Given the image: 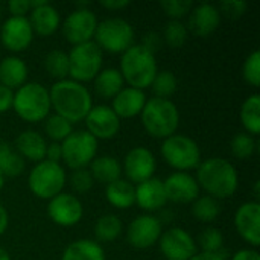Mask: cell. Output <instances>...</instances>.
Returning a JSON list of instances; mask_svg holds the SVG:
<instances>
[{
    "instance_id": "obj_42",
    "label": "cell",
    "mask_w": 260,
    "mask_h": 260,
    "mask_svg": "<svg viewBox=\"0 0 260 260\" xmlns=\"http://www.w3.org/2000/svg\"><path fill=\"white\" fill-rule=\"evenodd\" d=\"M160 6L171 20H180L190 14L193 3L190 0H168L161 2Z\"/></svg>"
},
{
    "instance_id": "obj_43",
    "label": "cell",
    "mask_w": 260,
    "mask_h": 260,
    "mask_svg": "<svg viewBox=\"0 0 260 260\" xmlns=\"http://www.w3.org/2000/svg\"><path fill=\"white\" fill-rule=\"evenodd\" d=\"M248 8V3L247 2H241V0H227V2H222L221 3V8H219V12L221 15H225L232 20H236L239 17H242L245 14Z\"/></svg>"
},
{
    "instance_id": "obj_10",
    "label": "cell",
    "mask_w": 260,
    "mask_h": 260,
    "mask_svg": "<svg viewBox=\"0 0 260 260\" xmlns=\"http://www.w3.org/2000/svg\"><path fill=\"white\" fill-rule=\"evenodd\" d=\"M99 142L85 129L73 131L64 142H61L62 160L72 171L87 169L98 157Z\"/></svg>"
},
{
    "instance_id": "obj_48",
    "label": "cell",
    "mask_w": 260,
    "mask_h": 260,
    "mask_svg": "<svg viewBox=\"0 0 260 260\" xmlns=\"http://www.w3.org/2000/svg\"><path fill=\"white\" fill-rule=\"evenodd\" d=\"M230 260H260V254L256 248H242L232 254Z\"/></svg>"
},
{
    "instance_id": "obj_33",
    "label": "cell",
    "mask_w": 260,
    "mask_h": 260,
    "mask_svg": "<svg viewBox=\"0 0 260 260\" xmlns=\"http://www.w3.org/2000/svg\"><path fill=\"white\" fill-rule=\"evenodd\" d=\"M192 215L197 221L204 222V224H212L215 222L219 215H221V206L219 201L209 197V195H203L198 197L193 203H192Z\"/></svg>"
},
{
    "instance_id": "obj_21",
    "label": "cell",
    "mask_w": 260,
    "mask_h": 260,
    "mask_svg": "<svg viewBox=\"0 0 260 260\" xmlns=\"http://www.w3.org/2000/svg\"><path fill=\"white\" fill-rule=\"evenodd\" d=\"M219 8L212 3H200L192 8L189 14V29L193 35L206 38L212 35L221 24Z\"/></svg>"
},
{
    "instance_id": "obj_49",
    "label": "cell",
    "mask_w": 260,
    "mask_h": 260,
    "mask_svg": "<svg viewBox=\"0 0 260 260\" xmlns=\"http://www.w3.org/2000/svg\"><path fill=\"white\" fill-rule=\"evenodd\" d=\"M99 5L110 11H120L126 6H129V0H101Z\"/></svg>"
},
{
    "instance_id": "obj_24",
    "label": "cell",
    "mask_w": 260,
    "mask_h": 260,
    "mask_svg": "<svg viewBox=\"0 0 260 260\" xmlns=\"http://www.w3.org/2000/svg\"><path fill=\"white\" fill-rule=\"evenodd\" d=\"M46 148L47 142L46 139L34 129H24L21 131L14 143V149L18 152V155L26 161L40 163L46 158Z\"/></svg>"
},
{
    "instance_id": "obj_3",
    "label": "cell",
    "mask_w": 260,
    "mask_h": 260,
    "mask_svg": "<svg viewBox=\"0 0 260 260\" xmlns=\"http://www.w3.org/2000/svg\"><path fill=\"white\" fill-rule=\"evenodd\" d=\"M119 72L122 73V78L128 87L143 91L145 88L151 87L158 72L157 58L143 46L133 44L122 53Z\"/></svg>"
},
{
    "instance_id": "obj_29",
    "label": "cell",
    "mask_w": 260,
    "mask_h": 260,
    "mask_svg": "<svg viewBox=\"0 0 260 260\" xmlns=\"http://www.w3.org/2000/svg\"><path fill=\"white\" fill-rule=\"evenodd\" d=\"M105 198L116 209H129L136 204V187L123 178L116 180L114 183L107 184Z\"/></svg>"
},
{
    "instance_id": "obj_13",
    "label": "cell",
    "mask_w": 260,
    "mask_h": 260,
    "mask_svg": "<svg viewBox=\"0 0 260 260\" xmlns=\"http://www.w3.org/2000/svg\"><path fill=\"white\" fill-rule=\"evenodd\" d=\"M163 233L161 221L149 213L134 218L126 230V241L136 250H148L158 244Z\"/></svg>"
},
{
    "instance_id": "obj_14",
    "label": "cell",
    "mask_w": 260,
    "mask_h": 260,
    "mask_svg": "<svg viewBox=\"0 0 260 260\" xmlns=\"http://www.w3.org/2000/svg\"><path fill=\"white\" fill-rule=\"evenodd\" d=\"M47 216L53 224L59 227H75L84 216V206L76 195L61 192L59 195L49 200Z\"/></svg>"
},
{
    "instance_id": "obj_34",
    "label": "cell",
    "mask_w": 260,
    "mask_h": 260,
    "mask_svg": "<svg viewBox=\"0 0 260 260\" xmlns=\"http://www.w3.org/2000/svg\"><path fill=\"white\" fill-rule=\"evenodd\" d=\"M197 247L201 248V253H209V254H224L229 256L227 250L224 248V235L219 229L216 227H206L197 241Z\"/></svg>"
},
{
    "instance_id": "obj_50",
    "label": "cell",
    "mask_w": 260,
    "mask_h": 260,
    "mask_svg": "<svg viewBox=\"0 0 260 260\" xmlns=\"http://www.w3.org/2000/svg\"><path fill=\"white\" fill-rule=\"evenodd\" d=\"M9 225V213L8 210L0 204V236L5 235V232L8 230Z\"/></svg>"
},
{
    "instance_id": "obj_4",
    "label": "cell",
    "mask_w": 260,
    "mask_h": 260,
    "mask_svg": "<svg viewBox=\"0 0 260 260\" xmlns=\"http://www.w3.org/2000/svg\"><path fill=\"white\" fill-rule=\"evenodd\" d=\"M140 120L151 137L165 140L177 133L180 126V111L171 99L154 96L146 101L140 113Z\"/></svg>"
},
{
    "instance_id": "obj_38",
    "label": "cell",
    "mask_w": 260,
    "mask_h": 260,
    "mask_svg": "<svg viewBox=\"0 0 260 260\" xmlns=\"http://www.w3.org/2000/svg\"><path fill=\"white\" fill-rule=\"evenodd\" d=\"M151 87L155 98L169 99L178 88V79L171 70H158Z\"/></svg>"
},
{
    "instance_id": "obj_20",
    "label": "cell",
    "mask_w": 260,
    "mask_h": 260,
    "mask_svg": "<svg viewBox=\"0 0 260 260\" xmlns=\"http://www.w3.org/2000/svg\"><path fill=\"white\" fill-rule=\"evenodd\" d=\"M30 12H29V23L35 35L40 37H50L61 27V15L59 11L49 3L47 0L30 2Z\"/></svg>"
},
{
    "instance_id": "obj_15",
    "label": "cell",
    "mask_w": 260,
    "mask_h": 260,
    "mask_svg": "<svg viewBox=\"0 0 260 260\" xmlns=\"http://www.w3.org/2000/svg\"><path fill=\"white\" fill-rule=\"evenodd\" d=\"M157 171V160L151 149L145 146L133 148L123 158L122 174H125L126 181L131 184L143 183L154 177Z\"/></svg>"
},
{
    "instance_id": "obj_5",
    "label": "cell",
    "mask_w": 260,
    "mask_h": 260,
    "mask_svg": "<svg viewBox=\"0 0 260 260\" xmlns=\"http://www.w3.org/2000/svg\"><path fill=\"white\" fill-rule=\"evenodd\" d=\"M12 110L21 120L29 123L46 120L52 110L49 90L40 82L27 81L24 85L14 91Z\"/></svg>"
},
{
    "instance_id": "obj_2",
    "label": "cell",
    "mask_w": 260,
    "mask_h": 260,
    "mask_svg": "<svg viewBox=\"0 0 260 260\" xmlns=\"http://www.w3.org/2000/svg\"><path fill=\"white\" fill-rule=\"evenodd\" d=\"M200 189L215 200L232 198L239 186V175L232 161L213 157L200 163L195 177Z\"/></svg>"
},
{
    "instance_id": "obj_44",
    "label": "cell",
    "mask_w": 260,
    "mask_h": 260,
    "mask_svg": "<svg viewBox=\"0 0 260 260\" xmlns=\"http://www.w3.org/2000/svg\"><path fill=\"white\" fill-rule=\"evenodd\" d=\"M161 43H163V38H161L160 34H157V32H148V34L143 35V40H142L140 46H143L146 50H149L151 53L155 55V52L158 50V47L161 46Z\"/></svg>"
},
{
    "instance_id": "obj_11",
    "label": "cell",
    "mask_w": 260,
    "mask_h": 260,
    "mask_svg": "<svg viewBox=\"0 0 260 260\" xmlns=\"http://www.w3.org/2000/svg\"><path fill=\"white\" fill-rule=\"evenodd\" d=\"M98 23L99 20L90 9L88 3H76V8L66 17L64 21H61L62 35L72 46L93 41Z\"/></svg>"
},
{
    "instance_id": "obj_26",
    "label": "cell",
    "mask_w": 260,
    "mask_h": 260,
    "mask_svg": "<svg viewBox=\"0 0 260 260\" xmlns=\"http://www.w3.org/2000/svg\"><path fill=\"white\" fill-rule=\"evenodd\" d=\"M90 174L94 183L110 184L122 178V163L113 155H99L90 165Z\"/></svg>"
},
{
    "instance_id": "obj_16",
    "label": "cell",
    "mask_w": 260,
    "mask_h": 260,
    "mask_svg": "<svg viewBox=\"0 0 260 260\" xmlns=\"http://www.w3.org/2000/svg\"><path fill=\"white\" fill-rule=\"evenodd\" d=\"M34 30L27 17L11 15L0 24V41L12 53H20L29 49L34 41Z\"/></svg>"
},
{
    "instance_id": "obj_30",
    "label": "cell",
    "mask_w": 260,
    "mask_h": 260,
    "mask_svg": "<svg viewBox=\"0 0 260 260\" xmlns=\"http://www.w3.org/2000/svg\"><path fill=\"white\" fill-rule=\"evenodd\" d=\"M239 116L245 133L256 137L260 133V94H250L242 102Z\"/></svg>"
},
{
    "instance_id": "obj_39",
    "label": "cell",
    "mask_w": 260,
    "mask_h": 260,
    "mask_svg": "<svg viewBox=\"0 0 260 260\" xmlns=\"http://www.w3.org/2000/svg\"><path fill=\"white\" fill-rule=\"evenodd\" d=\"M187 27L184 23H181L180 20H171L165 30H163V40L165 43L172 47V49H178V47H183L187 41Z\"/></svg>"
},
{
    "instance_id": "obj_12",
    "label": "cell",
    "mask_w": 260,
    "mask_h": 260,
    "mask_svg": "<svg viewBox=\"0 0 260 260\" xmlns=\"http://www.w3.org/2000/svg\"><path fill=\"white\" fill-rule=\"evenodd\" d=\"M158 247L166 260H190L197 253V241L183 227L165 230L158 239Z\"/></svg>"
},
{
    "instance_id": "obj_40",
    "label": "cell",
    "mask_w": 260,
    "mask_h": 260,
    "mask_svg": "<svg viewBox=\"0 0 260 260\" xmlns=\"http://www.w3.org/2000/svg\"><path fill=\"white\" fill-rule=\"evenodd\" d=\"M242 78L244 81L254 87H260V52L254 50L251 55H248V58L245 59L244 66H242Z\"/></svg>"
},
{
    "instance_id": "obj_18",
    "label": "cell",
    "mask_w": 260,
    "mask_h": 260,
    "mask_svg": "<svg viewBox=\"0 0 260 260\" xmlns=\"http://www.w3.org/2000/svg\"><path fill=\"white\" fill-rule=\"evenodd\" d=\"M235 227L239 236L253 248L260 245V203L245 201L235 213Z\"/></svg>"
},
{
    "instance_id": "obj_23",
    "label": "cell",
    "mask_w": 260,
    "mask_h": 260,
    "mask_svg": "<svg viewBox=\"0 0 260 260\" xmlns=\"http://www.w3.org/2000/svg\"><path fill=\"white\" fill-rule=\"evenodd\" d=\"M111 101V108L119 119H133L140 116L148 99L145 91L126 85Z\"/></svg>"
},
{
    "instance_id": "obj_19",
    "label": "cell",
    "mask_w": 260,
    "mask_h": 260,
    "mask_svg": "<svg viewBox=\"0 0 260 260\" xmlns=\"http://www.w3.org/2000/svg\"><path fill=\"white\" fill-rule=\"evenodd\" d=\"M168 201L177 204L193 203L200 197V186L189 172H174L163 181Z\"/></svg>"
},
{
    "instance_id": "obj_9",
    "label": "cell",
    "mask_w": 260,
    "mask_h": 260,
    "mask_svg": "<svg viewBox=\"0 0 260 260\" xmlns=\"http://www.w3.org/2000/svg\"><path fill=\"white\" fill-rule=\"evenodd\" d=\"M67 56H69V79L76 81L79 84L93 81L98 76V73L102 70L104 55L102 50L94 44V41L73 46L67 53Z\"/></svg>"
},
{
    "instance_id": "obj_37",
    "label": "cell",
    "mask_w": 260,
    "mask_h": 260,
    "mask_svg": "<svg viewBox=\"0 0 260 260\" xmlns=\"http://www.w3.org/2000/svg\"><path fill=\"white\" fill-rule=\"evenodd\" d=\"M257 148L256 139L254 136L242 131L233 136V139L230 140V152L235 158L238 160H248L254 155Z\"/></svg>"
},
{
    "instance_id": "obj_7",
    "label": "cell",
    "mask_w": 260,
    "mask_h": 260,
    "mask_svg": "<svg viewBox=\"0 0 260 260\" xmlns=\"http://www.w3.org/2000/svg\"><path fill=\"white\" fill-rule=\"evenodd\" d=\"M94 44L108 53H123L134 44V27L122 17H110L98 23Z\"/></svg>"
},
{
    "instance_id": "obj_41",
    "label": "cell",
    "mask_w": 260,
    "mask_h": 260,
    "mask_svg": "<svg viewBox=\"0 0 260 260\" xmlns=\"http://www.w3.org/2000/svg\"><path fill=\"white\" fill-rule=\"evenodd\" d=\"M69 184H70V187H72V190L75 193L82 195V193H87V192H90L93 189L94 180H93L88 168L87 169H76V171L72 172Z\"/></svg>"
},
{
    "instance_id": "obj_1",
    "label": "cell",
    "mask_w": 260,
    "mask_h": 260,
    "mask_svg": "<svg viewBox=\"0 0 260 260\" xmlns=\"http://www.w3.org/2000/svg\"><path fill=\"white\" fill-rule=\"evenodd\" d=\"M49 96L55 114L64 117L72 125L76 122H84L85 116L93 108V98L90 90L84 84L69 78L56 81L49 90Z\"/></svg>"
},
{
    "instance_id": "obj_8",
    "label": "cell",
    "mask_w": 260,
    "mask_h": 260,
    "mask_svg": "<svg viewBox=\"0 0 260 260\" xmlns=\"http://www.w3.org/2000/svg\"><path fill=\"white\" fill-rule=\"evenodd\" d=\"M66 183H67V177L62 165L47 160L35 163L27 178V186L32 195L47 201L64 192Z\"/></svg>"
},
{
    "instance_id": "obj_31",
    "label": "cell",
    "mask_w": 260,
    "mask_h": 260,
    "mask_svg": "<svg viewBox=\"0 0 260 260\" xmlns=\"http://www.w3.org/2000/svg\"><path fill=\"white\" fill-rule=\"evenodd\" d=\"M122 232H123V224L120 218L113 213L102 215L94 224V236H96V242L99 244L116 241L122 235Z\"/></svg>"
},
{
    "instance_id": "obj_36",
    "label": "cell",
    "mask_w": 260,
    "mask_h": 260,
    "mask_svg": "<svg viewBox=\"0 0 260 260\" xmlns=\"http://www.w3.org/2000/svg\"><path fill=\"white\" fill-rule=\"evenodd\" d=\"M44 131L52 142L61 143L73 133V125L58 114H49L44 120Z\"/></svg>"
},
{
    "instance_id": "obj_46",
    "label": "cell",
    "mask_w": 260,
    "mask_h": 260,
    "mask_svg": "<svg viewBox=\"0 0 260 260\" xmlns=\"http://www.w3.org/2000/svg\"><path fill=\"white\" fill-rule=\"evenodd\" d=\"M14 102V91L0 85V114L9 111Z\"/></svg>"
},
{
    "instance_id": "obj_28",
    "label": "cell",
    "mask_w": 260,
    "mask_h": 260,
    "mask_svg": "<svg viewBox=\"0 0 260 260\" xmlns=\"http://www.w3.org/2000/svg\"><path fill=\"white\" fill-rule=\"evenodd\" d=\"M93 87H94V93L99 98L113 99L125 87V81L119 69L108 67V69H102L98 73V76L93 79Z\"/></svg>"
},
{
    "instance_id": "obj_53",
    "label": "cell",
    "mask_w": 260,
    "mask_h": 260,
    "mask_svg": "<svg viewBox=\"0 0 260 260\" xmlns=\"http://www.w3.org/2000/svg\"><path fill=\"white\" fill-rule=\"evenodd\" d=\"M3 186H5V177L0 174V192H2V189H3Z\"/></svg>"
},
{
    "instance_id": "obj_25",
    "label": "cell",
    "mask_w": 260,
    "mask_h": 260,
    "mask_svg": "<svg viewBox=\"0 0 260 260\" xmlns=\"http://www.w3.org/2000/svg\"><path fill=\"white\" fill-rule=\"evenodd\" d=\"M29 69L17 55L5 56L0 61V85L15 91L27 82Z\"/></svg>"
},
{
    "instance_id": "obj_52",
    "label": "cell",
    "mask_w": 260,
    "mask_h": 260,
    "mask_svg": "<svg viewBox=\"0 0 260 260\" xmlns=\"http://www.w3.org/2000/svg\"><path fill=\"white\" fill-rule=\"evenodd\" d=\"M0 260H11L9 253L5 248H2V247H0Z\"/></svg>"
},
{
    "instance_id": "obj_45",
    "label": "cell",
    "mask_w": 260,
    "mask_h": 260,
    "mask_svg": "<svg viewBox=\"0 0 260 260\" xmlns=\"http://www.w3.org/2000/svg\"><path fill=\"white\" fill-rule=\"evenodd\" d=\"M8 9L14 17H26L27 12H30L32 6L29 0H12L8 3Z\"/></svg>"
},
{
    "instance_id": "obj_6",
    "label": "cell",
    "mask_w": 260,
    "mask_h": 260,
    "mask_svg": "<svg viewBox=\"0 0 260 260\" xmlns=\"http://www.w3.org/2000/svg\"><path fill=\"white\" fill-rule=\"evenodd\" d=\"M160 154L175 172H189L201 163V149L198 143L186 134H174L163 140Z\"/></svg>"
},
{
    "instance_id": "obj_51",
    "label": "cell",
    "mask_w": 260,
    "mask_h": 260,
    "mask_svg": "<svg viewBox=\"0 0 260 260\" xmlns=\"http://www.w3.org/2000/svg\"><path fill=\"white\" fill-rule=\"evenodd\" d=\"M229 256L224 254H209V253H197L190 260H227Z\"/></svg>"
},
{
    "instance_id": "obj_22",
    "label": "cell",
    "mask_w": 260,
    "mask_h": 260,
    "mask_svg": "<svg viewBox=\"0 0 260 260\" xmlns=\"http://www.w3.org/2000/svg\"><path fill=\"white\" fill-rule=\"evenodd\" d=\"M134 187H136V204L142 210L148 212L149 215L166 206L168 198L165 193L163 181L160 178L152 177L143 183L136 184Z\"/></svg>"
},
{
    "instance_id": "obj_32",
    "label": "cell",
    "mask_w": 260,
    "mask_h": 260,
    "mask_svg": "<svg viewBox=\"0 0 260 260\" xmlns=\"http://www.w3.org/2000/svg\"><path fill=\"white\" fill-rule=\"evenodd\" d=\"M26 161L8 143L0 140V174L3 177H18L23 174Z\"/></svg>"
},
{
    "instance_id": "obj_47",
    "label": "cell",
    "mask_w": 260,
    "mask_h": 260,
    "mask_svg": "<svg viewBox=\"0 0 260 260\" xmlns=\"http://www.w3.org/2000/svg\"><path fill=\"white\" fill-rule=\"evenodd\" d=\"M44 160L53 161V163H61V160H62L61 143H56V142L47 143V148H46V158H44Z\"/></svg>"
},
{
    "instance_id": "obj_35",
    "label": "cell",
    "mask_w": 260,
    "mask_h": 260,
    "mask_svg": "<svg viewBox=\"0 0 260 260\" xmlns=\"http://www.w3.org/2000/svg\"><path fill=\"white\" fill-rule=\"evenodd\" d=\"M44 69L50 78L56 81L67 79L69 76V56L64 50L53 49L44 56Z\"/></svg>"
},
{
    "instance_id": "obj_17",
    "label": "cell",
    "mask_w": 260,
    "mask_h": 260,
    "mask_svg": "<svg viewBox=\"0 0 260 260\" xmlns=\"http://www.w3.org/2000/svg\"><path fill=\"white\" fill-rule=\"evenodd\" d=\"M85 126L98 142L114 139L120 131V119L108 105H93L84 119Z\"/></svg>"
},
{
    "instance_id": "obj_27",
    "label": "cell",
    "mask_w": 260,
    "mask_h": 260,
    "mask_svg": "<svg viewBox=\"0 0 260 260\" xmlns=\"http://www.w3.org/2000/svg\"><path fill=\"white\" fill-rule=\"evenodd\" d=\"M61 260H105V250L93 239H78L64 248Z\"/></svg>"
}]
</instances>
